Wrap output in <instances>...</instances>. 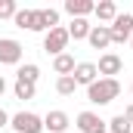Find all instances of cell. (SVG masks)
Masks as SVG:
<instances>
[{"label": "cell", "instance_id": "1", "mask_svg": "<svg viewBox=\"0 0 133 133\" xmlns=\"http://www.w3.org/2000/svg\"><path fill=\"white\" fill-rule=\"evenodd\" d=\"M118 96H121V81L118 77H99V81H93L87 87V99L93 105H108Z\"/></svg>", "mask_w": 133, "mask_h": 133}, {"label": "cell", "instance_id": "2", "mask_svg": "<svg viewBox=\"0 0 133 133\" xmlns=\"http://www.w3.org/2000/svg\"><path fill=\"white\" fill-rule=\"evenodd\" d=\"M9 127L16 133H43V118L34 111H16L9 118Z\"/></svg>", "mask_w": 133, "mask_h": 133}, {"label": "cell", "instance_id": "3", "mask_svg": "<svg viewBox=\"0 0 133 133\" xmlns=\"http://www.w3.org/2000/svg\"><path fill=\"white\" fill-rule=\"evenodd\" d=\"M68 40H71V37H68V28L59 25V28H53V31L43 34V50L56 59V56H62V53L68 50Z\"/></svg>", "mask_w": 133, "mask_h": 133}, {"label": "cell", "instance_id": "4", "mask_svg": "<svg viewBox=\"0 0 133 133\" xmlns=\"http://www.w3.org/2000/svg\"><path fill=\"white\" fill-rule=\"evenodd\" d=\"M108 31H111V43H127L133 37V16L130 12H118V19L108 25Z\"/></svg>", "mask_w": 133, "mask_h": 133}, {"label": "cell", "instance_id": "5", "mask_svg": "<svg viewBox=\"0 0 133 133\" xmlns=\"http://www.w3.org/2000/svg\"><path fill=\"white\" fill-rule=\"evenodd\" d=\"M22 62V43L16 37H0V65H19Z\"/></svg>", "mask_w": 133, "mask_h": 133}, {"label": "cell", "instance_id": "6", "mask_svg": "<svg viewBox=\"0 0 133 133\" xmlns=\"http://www.w3.org/2000/svg\"><path fill=\"white\" fill-rule=\"evenodd\" d=\"M77 130L81 133H108V121H102L96 111H81L77 115Z\"/></svg>", "mask_w": 133, "mask_h": 133}, {"label": "cell", "instance_id": "7", "mask_svg": "<svg viewBox=\"0 0 133 133\" xmlns=\"http://www.w3.org/2000/svg\"><path fill=\"white\" fill-rule=\"evenodd\" d=\"M121 68H124V59H121L118 53H102L99 62H96L99 77H115V74H121Z\"/></svg>", "mask_w": 133, "mask_h": 133}, {"label": "cell", "instance_id": "8", "mask_svg": "<svg viewBox=\"0 0 133 133\" xmlns=\"http://www.w3.org/2000/svg\"><path fill=\"white\" fill-rule=\"evenodd\" d=\"M74 84L77 87H90L93 81H99V71H96V62H77L74 65Z\"/></svg>", "mask_w": 133, "mask_h": 133}, {"label": "cell", "instance_id": "9", "mask_svg": "<svg viewBox=\"0 0 133 133\" xmlns=\"http://www.w3.org/2000/svg\"><path fill=\"white\" fill-rule=\"evenodd\" d=\"M68 124H71V118L59 108L46 111V118H43V130H50V133H68Z\"/></svg>", "mask_w": 133, "mask_h": 133}, {"label": "cell", "instance_id": "10", "mask_svg": "<svg viewBox=\"0 0 133 133\" xmlns=\"http://www.w3.org/2000/svg\"><path fill=\"white\" fill-rule=\"evenodd\" d=\"M53 28H59V9H53V6H43V9H37V31H53Z\"/></svg>", "mask_w": 133, "mask_h": 133}, {"label": "cell", "instance_id": "11", "mask_svg": "<svg viewBox=\"0 0 133 133\" xmlns=\"http://www.w3.org/2000/svg\"><path fill=\"white\" fill-rule=\"evenodd\" d=\"M87 40H90L93 50H108V46H111V31H108V25H93Z\"/></svg>", "mask_w": 133, "mask_h": 133}, {"label": "cell", "instance_id": "12", "mask_svg": "<svg viewBox=\"0 0 133 133\" xmlns=\"http://www.w3.org/2000/svg\"><path fill=\"white\" fill-rule=\"evenodd\" d=\"M93 9H96L93 0H65V12L71 16V19H87Z\"/></svg>", "mask_w": 133, "mask_h": 133}, {"label": "cell", "instance_id": "13", "mask_svg": "<svg viewBox=\"0 0 133 133\" xmlns=\"http://www.w3.org/2000/svg\"><path fill=\"white\" fill-rule=\"evenodd\" d=\"M74 65H77V62H74V56H71V53H62V56H56V59H53V71H56L59 77L74 74Z\"/></svg>", "mask_w": 133, "mask_h": 133}, {"label": "cell", "instance_id": "14", "mask_svg": "<svg viewBox=\"0 0 133 133\" xmlns=\"http://www.w3.org/2000/svg\"><path fill=\"white\" fill-rule=\"evenodd\" d=\"M93 16H96L99 22H115V19H118V6H115V0H102V3H96Z\"/></svg>", "mask_w": 133, "mask_h": 133}, {"label": "cell", "instance_id": "15", "mask_svg": "<svg viewBox=\"0 0 133 133\" xmlns=\"http://www.w3.org/2000/svg\"><path fill=\"white\" fill-rule=\"evenodd\" d=\"M12 22L19 28H25V31H37V9H19Z\"/></svg>", "mask_w": 133, "mask_h": 133}, {"label": "cell", "instance_id": "16", "mask_svg": "<svg viewBox=\"0 0 133 133\" xmlns=\"http://www.w3.org/2000/svg\"><path fill=\"white\" fill-rule=\"evenodd\" d=\"M90 22L87 19H71V25H68V37H74V40H87L90 37Z\"/></svg>", "mask_w": 133, "mask_h": 133}, {"label": "cell", "instance_id": "17", "mask_svg": "<svg viewBox=\"0 0 133 133\" xmlns=\"http://www.w3.org/2000/svg\"><path fill=\"white\" fill-rule=\"evenodd\" d=\"M37 77H40V68L34 65V62H25V65H19V71H16V81H28V84H37Z\"/></svg>", "mask_w": 133, "mask_h": 133}, {"label": "cell", "instance_id": "18", "mask_svg": "<svg viewBox=\"0 0 133 133\" xmlns=\"http://www.w3.org/2000/svg\"><path fill=\"white\" fill-rule=\"evenodd\" d=\"M12 93H16V99H34V93H37V84H28V81H16Z\"/></svg>", "mask_w": 133, "mask_h": 133}, {"label": "cell", "instance_id": "19", "mask_svg": "<svg viewBox=\"0 0 133 133\" xmlns=\"http://www.w3.org/2000/svg\"><path fill=\"white\" fill-rule=\"evenodd\" d=\"M130 130H133V124L124 115H115V118L108 121V133H130Z\"/></svg>", "mask_w": 133, "mask_h": 133}, {"label": "cell", "instance_id": "20", "mask_svg": "<svg viewBox=\"0 0 133 133\" xmlns=\"http://www.w3.org/2000/svg\"><path fill=\"white\" fill-rule=\"evenodd\" d=\"M74 90H77V84H74V77H71V74L56 81V93H59V96H74Z\"/></svg>", "mask_w": 133, "mask_h": 133}, {"label": "cell", "instance_id": "21", "mask_svg": "<svg viewBox=\"0 0 133 133\" xmlns=\"http://www.w3.org/2000/svg\"><path fill=\"white\" fill-rule=\"evenodd\" d=\"M16 12H19L16 0H0V19H16Z\"/></svg>", "mask_w": 133, "mask_h": 133}, {"label": "cell", "instance_id": "22", "mask_svg": "<svg viewBox=\"0 0 133 133\" xmlns=\"http://www.w3.org/2000/svg\"><path fill=\"white\" fill-rule=\"evenodd\" d=\"M124 118H127V121H130V124H133V102H130V105H127V108H124Z\"/></svg>", "mask_w": 133, "mask_h": 133}, {"label": "cell", "instance_id": "23", "mask_svg": "<svg viewBox=\"0 0 133 133\" xmlns=\"http://www.w3.org/2000/svg\"><path fill=\"white\" fill-rule=\"evenodd\" d=\"M6 124H9V115H6V111L0 108V127H6Z\"/></svg>", "mask_w": 133, "mask_h": 133}, {"label": "cell", "instance_id": "24", "mask_svg": "<svg viewBox=\"0 0 133 133\" xmlns=\"http://www.w3.org/2000/svg\"><path fill=\"white\" fill-rule=\"evenodd\" d=\"M6 93V81H3V74H0V96Z\"/></svg>", "mask_w": 133, "mask_h": 133}, {"label": "cell", "instance_id": "25", "mask_svg": "<svg viewBox=\"0 0 133 133\" xmlns=\"http://www.w3.org/2000/svg\"><path fill=\"white\" fill-rule=\"evenodd\" d=\"M130 93H133V77H130Z\"/></svg>", "mask_w": 133, "mask_h": 133}, {"label": "cell", "instance_id": "26", "mask_svg": "<svg viewBox=\"0 0 133 133\" xmlns=\"http://www.w3.org/2000/svg\"><path fill=\"white\" fill-rule=\"evenodd\" d=\"M130 43H133V37H130Z\"/></svg>", "mask_w": 133, "mask_h": 133}]
</instances>
